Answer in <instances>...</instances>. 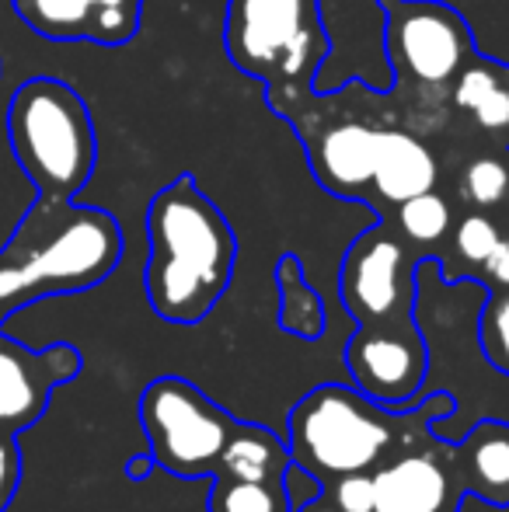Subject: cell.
<instances>
[{
    "mask_svg": "<svg viewBox=\"0 0 509 512\" xmlns=\"http://www.w3.org/2000/svg\"><path fill=\"white\" fill-rule=\"evenodd\" d=\"M147 244L143 290L154 314L185 328L199 324L231 286L238 237L192 175H178L150 199Z\"/></svg>",
    "mask_w": 509,
    "mask_h": 512,
    "instance_id": "cell-1",
    "label": "cell"
},
{
    "mask_svg": "<svg viewBox=\"0 0 509 512\" xmlns=\"http://www.w3.org/2000/svg\"><path fill=\"white\" fill-rule=\"evenodd\" d=\"M311 175L325 192L339 199H360L374 189V157H377V129L367 122H335L307 140Z\"/></svg>",
    "mask_w": 509,
    "mask_h": 512,
    "instance_id": "cell-13",
    "label": "cell"
},
{
    "mask_svg": "<svg viewBox=\"0 0 509 512\" xmlns=\"http://www.w3.org/2000/svg\"><path fill=\"white\" fill-rule=\"evenodd\" d=\"M224 46L234 67L269 88L272 108L290 98L279 115L293 119L328 53L318 0H227Z\"/></svg>",
    "mask_w": 509,
    "mask_h": 512,
    "instance_id": "cell-5",
    "label": "cell"
},
{
    "mask_svg": "<svg viewBox=\"0 0 509 512\" xmlns=\"http://www.w3.org/2000/svg\"><path fill=\"white\" fill-rule=\"evenodd\" d=\"M506 77H509V70H506Z\"/></svg>",
    "mask_w": 509,
    "mask_h": 512,
    "instance_id": "cell-29",
    "label": "cell"
},
{
    "mask_svg": "<svg viewBox=\"0 0 509 512\" xmlns=\"http://www.w3.org/2000/svg\"><path fill=\"white\" fill-rule=\"evenodd\" d=\"M478 345L485 359L509 377V293H496L478 317Z\"/></svg>",
    "mask_w": 509,
    "mask_h": 512,
    "instance_id": "cell-20",
    "label": "cell"
},
{
    "mask_svg": "<svg viewBox=\"0 0 509 512\" xmlns=\"http://www.w3.org/2000/svg\"><path fill=\"white\" fill-rule=\"evenodd\" d=\"M210 512H293L283 481L213 478Z\"/></svg>",
    "mask_w": 509,
    "mask_h": 512,
    "instance_id": "cell-17",
    "label": "cell"
},
{
    "mask_svg": "<svg viewBox=\"0 0 509 512\" xmlns=\"http://www.w3.org/2000/svg\"><path fill=\"white\" fill-rule=\"evenodd\" d=\"M21 481V450L14 432L0 429V512L11 506L14 492H18Z\"/></svg>",
    "mask_w": 509,
    "mask_h": 512,
    "instance_id": "cell-24",
    "label": "cell"
},
{
    "mask_svg": "<svg viewBox=\"0 0 509 512\" xmlns=\"http://www.w3.org/2000/svg\"><path fill=\"white\" fill-rule=\"evenodd\" d=\"M387 60L398 81L447 88L471 60V28L440 0H387Z\"/></svg>",
    "mask_w": 509,
    "mask_h": 512,
    "instance_id": "cell-7",
    "label": "cell"
},
{
    "mask_svg": "<svg viewBox=\"0 0 509 512\" xmlns=\"http://www.w3.org/2000/svg\"><path fill=\"white\" fill-rule=\"evenodd\" d=\"M276 283H279V324L300 338H318L325 331V304L318 293L307 286L304 272H300L297 255H283L276 265Z\"/></svg>",
    "mask_w": 509,
    "mask_h": 512,
    "instance_id": "cell-16",
    "label": "cell"
},
{
    "mask_svg": "<svg viewBox=\"0 0 509 512\" xmlns=\"http://www.w3.org/2000/svg\"><path fill=\"white\" fill-rule=\"evenodd\" d=\"M140 425L154 467L175 478H210L238 418L189 380L157 377L140 394Z\"/></svg>",
    "mask_w": 509,
    "mask_h": 512,
    "instance_id": "cell-6",
    "label": "cell"
},
{
    "mask_svg": "<svg viewBox=\"0 0 509 512\" xmlns=\"http://www.w3.org/2000/svg\"><path fill=\"white\" fill-rule=\"evenodd\" d=\"M283 485H286V495H290L293 512L321 495V481L314 478V474H307L300 464H293V460H290V467H286V474H283Z\"/></svg>",
    "mask_w": 509,
    "mask_h": 512,
    "instance_id": "cell-25",
    "label": "cell"
},
{
    "mask_svg": "<svg viewBox=\"0 0 509 512\" xmlns=\"http://www.w3.org/2000/svg\"><path fill=\"white\" fill-rule=\"evenodd\" d=\"M471 115H475L478 126L489 129V133H506L509 129V77H503L482 102L471 108Z\"/></svg>",
    "mask_w": 509,
    "mask_h": 512,
    "instance_id": "cell-23",
    "label": "cell"
},
{
    "mask_svg": "<svg viewBox=\"0 0 509 512\" xmlns=\"http://www.w3.org/2000/svg\"><path fill=\"white\" fill-rule=\"evenodd\" d=\"M150 467H154V457L147 453V457H133V460H129L126 471H129V478H143V474H147Z\"/></svg>",
    "mask_w": 509,
    "mask_h": 512,
    "instance_id": "cell-27",
    "label": "cell"
},
{
    "mask_svg": "<svg viewBox=\"0 0 509 512\" xmlns=\"http://www.w3.org/2000/svg\"><path fill=\"white\" fill-rule=\"evenodd\" d=\"M18 18L42 39L123 46L140 28L143 0H11Z\"/></svg>",
    "mask_w": 509,
    "mask_h": 512,
    "instance_id": "cell-12",
    "label": "cell"
},
{
    "mask_svg": "<svg viewBox=\"0 0 509 512\" xmlns=\"http://www.w3.org/2000/svg\"><path fill=\"white\" fill-rule=\"evenodd\" d=\"M485 272H489L492 283L509 290V241H499L496 251L485 258Z\"/></svg>",
    "mask_w": 509,
    "mask_h": 512,
    "instance_id": "cell-26",
    "label": "cell"
},
{
    "mask_svg": "<svg viewBox=\"0 0 509 512\" xmlns=\"http://www.w3.org/2000/svg\"><path fill=\"white\" fill-rule=\"evenodd\" d=\"M503 241L499 237V227L482 213H471L457 223V251H461L464 262L471 265H485V258L496 251V244Z\"/></svg>",
    "mask_w": 509,
    "mask_h": 512,
    "instance_id": "cell-22",
    "label": "cell"
},
{
    "mask_svg": "<svg viewBox=\"0 0 509 512\" xmlns=\"http://www.w3.org/2000/svg\"><path fill=\"white\" fill-rule=\"evenodd\" d=\"M374 512H457L464 485L454 467V446L422 436L394 450L374 471Z\"/></svg>",
    "mask_w": 509,
    "mask_h": 512,
    "instance_id": "cell-10",
    "label": "cell"
},
{
    "mask_svg": "<svg viewBox=\"0 0 509 512\" xmlns=\"http://www.w3.org/2000/svg\"><path fill=\"white\" fill-rule=\"evenodd\" d=\"M123 258L116 216L74 199H46L21 216L0 248V324L35 300L105 283Z\"/></svg>",
    "mask_w": 509,
    "mask_h": 512,
    "instance_id": "cell-2",
    "label": "cell"
},
{
    "mask_svg": "<svg viewBox=\"0 0 509 512\" xmlns=\"http://www.w3.org/2000/svg\"><path fill=\"white\" fill-rule=\"evenodd\" d=\"M415 269L405 241L387 227H370L346 251L339 297L360 328L415 321Z\"/></svg>",
    "mask_w": 509,
    "mask_h": 512,
    "instance_id": "cell-8",
    "label": "cell"
},
{
    "mask_svg": "<svg viewBox=\"0 0 509 512\" xmlns=\"http://www.w3.org/2000/svg\"><path fill=\"white\" fill-rule=\"evenodd\" d=\"M7 140L18 168L46 199H74L98 164L88 102L56 77H32L7 105Z\"/></svg>",
    "mask_w": 509,
    "mask_h": 512,
    "instance_id": "cell-4",
    "label": "cell"
},
{
    "mask_svg": "<svg viewBox=\"0 0 509 512\" xmlns=\"http://www.w3.org/2000/svg\"><path fill=\"white\" fill-rule=\"evenodd\" d=\"M454 467L464 495H478L489 506H509V422H478L454 446Z\"/></svg>",
    "mask_w": 509,
    "mask_h": 512,
    "instance_id": "cell-14",
    "label": "cell"
},
{
    "mask_svg": "<svg viewBox=\"0 0 509 512\" xmlns=\"http://www.w3.org/2000/svg\"><path fill=\"white\" fill-rule=\"evenodd\" d=\"M506 199H509V185H506Z\"/></svg>",
    "mask_w": 509,
    "mask_h": 512,
    "instance_id": "cell-28",
    "label": "cell"
},
{
    "mask_svg": "<svg viewBox=\"0 0 509 512\" xmlns=\"http://www.w3.org/2000/svg\"><path fill=\"white\" fill-rule=\"evenodd\" d=\"M506 185H509V168L499 157H478L468 164L461 178V192L468 203L475 206H499L506 199Z\"/></svg>",
    "mask_w": 509,
    "mask_h": 512,
    "instance_id": "cell-21",
    "label": "cell"
},
{
    "mask_svg": "<svg viewBox=\"0 0 509 512\" xmlns=\"http://www.w3.org/2000/svg\"><path fill=\"white\" fill-rule=\"evenodd\" d=\"M454 394L436 391L415 408H384L360 387L318 384L293 405L290 418V460L325 485L342 474L374 471L394 450L433 436L436 418L454 415Z\"/></svg>",
    "mask_w": 509,
    "mask_h": 512,
    "instance_id": "cell-3",
    "label": "cell"
},
{
    "mask_svg": "<svg viewBox=\"0 0 509 512\" xmlns=\"http://www.w3.org/2000/svg\"><path fill=\"white\" fill-rule=\"evenodd\" d=\"M297 512H374V474H342L321 485V495Z\"/></svg>",
    "mask_w": 509,
    "mask_h": 512,
    "instance_id": "cell-19",
    "label": "cell"
},
{
    "mask_svg": "<svg viewBox=\"0 0 509 512\" xmlns=\"http://www.w3.org/2000/svg\"><path fill=\"white\" fill-rule=\"evenodd\" d=\"M450 220H454V213H450L447 199L436 196V189L398 203V230H401V237H408L412 244L443 241L450 230Z\"/></svg>",
    "mask_w": 509,
    "mask_h": 512,
    "instance_id": "cell-18",
    "label": "cell"
},
{
    "mask_svg": "<svg viewBox=\"0 0 509 512\" xmlns=\"http://www.w3.org/2000/svg\"><path fill=\"white\" fill-rule=\"evenodd\" d=\"M81 373V352L74 345L28 349L0 331V429L21 432L39 422L56 387Z\"/></svg>",
    "mask_w": 509,
    "mask_h": 512,
    "instance_id": "cell-11",
    "label": "cell"
},
{
    "mask_svg": "<svg viewBox=\"0 0 509 512\" xmlns=\"http://www.w3.org/2000/svg\"><path fill=\"white\" fill-rule=\"evenodd\" d=\"M436 157L422 140L405 129H377V157H374V189L387 203H405L412 196L436 189Z\"/></svg>",
    "mask_w": 509,
    "mask_h": 512,
    "instance_id": "cell-15",
    "label": "cell"
},
{
    "mask_svg": "<svg viewBox=\"0 0 509 512\" xmlns=\"http://www.w3.org/2000/svg\"><path fill=\"white\" fill-rule=\"evenodd\" d=\"M346 366L353 373V384L367 398L384 408H412L415 394L422 391V380L429 370V352L419 328L412 324H374L360 328L346 345Z\"/></svg>",
    "mask_w": 509,
    "mask_h": 512,
    "instance_id": "cell-9",
    "label": "cell"
}]
</instances>
